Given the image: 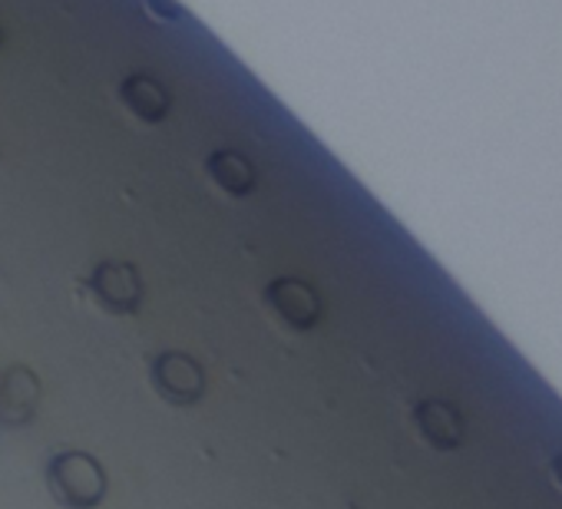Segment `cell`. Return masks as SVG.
<instances>
[{
	"instance_id": "6da1fadb",
	"label": "cell",
	"mask_w": 562,
	"mask_h": 509,
	"mask_svg": "<svg viewBox=\"0 0 562 509\" xmlns=\"http://www.w3.org/2000/svg\"><path fill=\"white\" fill-rule=\"evenodd\" d=\"M47 486L67 509H93L106 496V473L97 456L83 450H64L47 463Z\"/></svg>"
},
{
	"instance_id": "7a4b0ae2",
	"label": "cell",
	"mask_w": 562,
	"mask_h": 509,
	"mask_svg": "<svg viewBox=\"0 0 562 509\" xmlns=\"http://www.w3.org/2000/svg\"><path fill=\"white\" fill-rule=\"evenodd\" d=\"M153 384L169 404L189 407L205 394V371L195 358L182 351H166L153 364Z\"/></svg>"
},
{
	"instance_id": "3957f363",
	"label": "cell",
	"mask_w": 562,
	"mask_h": 509,
	"mask_svg": "<svg viewBox=\"0 0 562 509\" xmlns=\"http://www.w3.org/2000/svg\"><path fill=\"white\" fill-rule=\"evenodd\" d=\"M265 298L274 308V315L295 331H312L322 321V302H318L315 289L305 285V282L278 279V282L268 285Z\"/></svg>"
},
{
	"instance_id": "277c9868",
	"label": "cell",
	"mask_w": 562,
	"mask_h": 509,
	"mask_svg": "<svg viewBox=\"0 0 562 509\" xmlns=\"http://www.w3.org/2000/svg\"><path fill=\"white\" fill-rule=\"evenodd\" d=\"M90 289L100 298V305L110 308V312H116V315H130L143 302L139 272L133 265H126V262H103L90 275Z\"/></svg>"
},
{
	"instance_id": "5b68a950",
	"label": "cell",
	"mask_w": 562,
	"mask_h": 509,
	"mask_svg": "<svg viewBox=\"0 0 562 509\" xmlns=\"http://www.w3.org/2000/svg\"><path fill=\"white\" fill-rule=\"evenodd\" d=\"M41 404V381L31 367L14 364L4 381H0V423L4 427H24L34 420Z\"/></svg>"
},
{
	"instance_id": "8992f818",
	"label": "cell",
	"mask_w": 562,
	"mask_h": 509,
	"mask_svg": "<svg viewBox=\"0 0 562 509\" xmlns=\"http://www.w3.org/2000/svg\"><path fill=\"white\" fill-rule=\"evenodd\" d=\"M417 427L420 433L427 437L430 446L437 450H457L460 440H463V420H460V410L447 400H424L417 407Z\"/></svg>"
},
{
	"instance_id": "52a82bcc",
	"label": "cell",
	"mask_w": 562,
	"mask_h": 509,
	"mask_svg": "<svg viewBox=\"0 0 562 509\" xmlns=\"http://www.w3.org/2000/svg\"><path fill=\"white\" fill-rule=\"evenodd\" d=\"M209 172L212 179L228 192V195H248L251 185H255V169L248 159H241L238 152H215L209 159Z\"/></svg>"
},
{
	"instance_id": "ba28073f",
	"label": "cell",
	"mask_w": 562,
	"mask_h": 509,
	"mask_svg": "<svg viewBox=\"0 0 562 509\" xmlns=\"http://www.w3.org/2000/svg\"><path fill=\"white\" fill-rule=\"evenodd\" d=\"M123 100H126V106H130L136 116H143V120H149V123H156V120L166 113V106H169L166 90H162L156 80H149V77H130V80L123 83Z\"/></svg>"
},
{
	"instance_id": "9c48e42d",
	"label": "cell",
	"mask_w": 562,
	"mask_h": 509,
	"mask_svg": "<svg viewBox=\"0 0 562 509\" xmlns=\"http://www.w3.org/2000/svg\"><path fill=\"white\" fill-rule=\"evenodd\" d=\"M552 473H555V479L562 483V456H555V460H552Z\"/></svg>"
}]
</instances>
